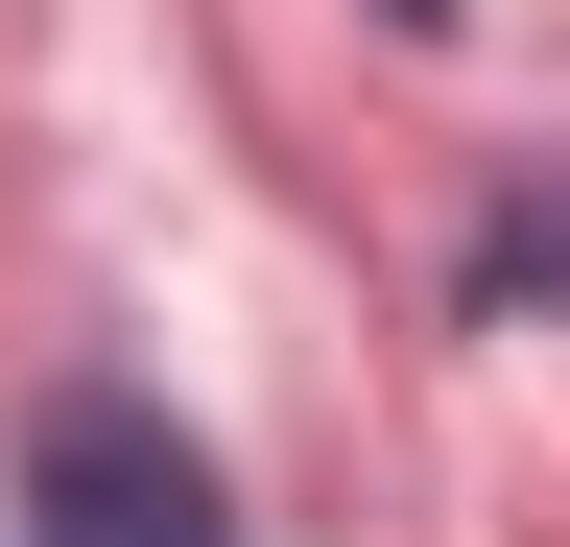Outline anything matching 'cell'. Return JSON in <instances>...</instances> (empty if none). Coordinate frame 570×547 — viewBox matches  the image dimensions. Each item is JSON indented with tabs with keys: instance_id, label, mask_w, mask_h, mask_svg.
<instances>
[{
	"instance_id": "2",
	"label": "cell",
	"mask_w": 570,
	"mask_h": 547,
	"mask_svg": "<svg viewBox=\"0 0 570 547\" xmlns=\"http://www.w3.org/2000/svg\"><path fill=\"white\" fill-rule=\"evenodd\" d=\"M475 310H547V333H570V191H523V215L475 238Z\"/></svg>"
},
{
	"instance_id": "3",
	"label": "cell",
	"mask_w": 570,
	"mask_h": 547,
	"mask_svg": "<svg viewBox=\"0 0 570 547\" xmlns=\"http://www.w3.org/2000/svg\"><path fill=\"white\" fill-rule=\"evenodd\" d=\"M381 25H452V0H381Z\"/></svg>"
},
{
	"instance_id": "1",
	"label": "cell",
	"mask_w": 570,
	"mask_h": 547,
	"mask_svg": "<svg viewBox=\"0 0 570 547\" xmlns=\"http://www.w3.org/2000/svg\"><path fill=\"white\" fill-rule=\"evenodd\" d=\"M24 547H238V476L142 381H48L24 404Z\"/></svg>"
}]
</instances>
